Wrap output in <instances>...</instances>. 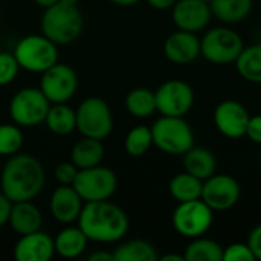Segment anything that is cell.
I'll list each match as a JSON object with an SVG mask.
<instances>
[{
  "mask_svg": "<svg viewBox=\"0 0 261 261\" xmlns=\"http://www.w3.org/2000/svg\"><path fill=\"white\" fill-rule=\"evenodd\" d=\"M245 47L242 35L226 26H217L205 32L200 40V54L213 64L236 63Z\"/></svg>",
  "mask_w": 261,
  "mask_h": 261,
  "instance_id": "obj_7",
  "label": "cell"
},
{
  "mask_svg": "<svg viewBox=\"0 0 261 261\" xmlns=\"http://www.w3.org/2000/svg\"><path fill=\"white\" fill-rule=\"evenodd\" d=\"M73 188L84 202L109 200L116 193L118 177L113 170L99 164L80 170L73 180Z\"/></svg>",
  "mask_w": 261,
  "mask_h": 261,
  "instance_id": "obj_10",
  "label": "cell"
},
{
  "mask_svg": "<svg viewBox=\"0 0 261 261\" xmlns=\"http://www.w3.org/2000/svg\"><path fill=\"white\" fill-rule=\"evenodd\" d=\"M249 118L248 109L236 99H225L214 110V124L217 130L229 139L246 136Z\"/></svg>",
  "mask_w": 261,
  "mask_h": 261,
  "instance_id": "obj_14",
  "label": "cell"
},
{
  "mask_svg": "<svg viewBox=\"0 0 261 261\" xmlns=\"http://www.w3.org/2000/svg\"><path fill=\"white\" fill-rule=\"evenodd\" d=\"M11 208H12V202L0 191V228H3L5 225H8L9 214H11Z\"/></svg>",
  "mask_w": 261,
  "mask_h": 261,
  "instance_id": "obj_37",
  "label": "cell"
},
{
  "mask_svg": "<svg viewBox=\"0 0 261 261\" xmlns=\"http://www.w3.org/2000/svg\"><path fill=\"white\" fill-rule=\"evenodd\" d=\"M159 260L161 261H185V258H184V254H182V255H180V254H165V255L159 257Z\"/></svg>",
  "mask_w": 261,
  "mask_h": 261,
  "instance_id": "obj_40",
  "label": "cell"
},
{
  "mask_svg": "<svg viewBox=\"0 0 261 261\" xmlns=\"http://www.w3.org/2000/svg\"><path fill=\"white\" fill-rule=\"evenodd\" d=\"M184 170L200 180H206L213 174H216L217 170V159L213 154L211 150L205 147H196L193 145L185 154H184Z\"/></svg>",
  "mask_w": 261,
  "mask_h": 261,
  "instance_id": "obj_21",
  "label": "cell"
},
{
  "mask_svg": "<svg viewBox=\"0 0 261 261\" xmlns=\"http://www.w3.org/2000/svg\"><path fill=\"white\" fill-rule=\"evenodd\" d=\"M50 102L40 87H23L9 101V116L18 127H35L44 122Z\"/></svg>",
  "mask_w": 261,
  "mask_h": 261,
  "instance_id": "obj_8",
  "label": "cell"
},
{
  "mask_svg": "<svg viewBox=\"0 0 261 261\" xmlns=\"http://www.w3.org/2000/svg\"><path fill=\"white\" fill-rule=\"evenodd\" d=\"M242 196L239 180L229 174H213L203 180L202 200L216 213L234 208Z\"/></svg>",
  "mask_w": 261,
  "mask_h": 261,
  "instance_id": "obj_13",
  "label": "cell"
},
{
  "mask_svg": "<svg viewBox=\"0 0 261 261\" xmlns=\"http://www.w3.org/2000/svg\"><path fill=\"white\" fill-rule=\"evenodd\" d=\"M164 54L174 64H190L200 55V38L194 32L177 29L167 37Z\"/></svg>",
  "mask_w": 261,
  "mask_h": 261,
  "instance_id": "obj_17",
  "label": "cell"
},
{
  "mask_svg": "<svg viewBox=\"0 0 261 261\" xmlns=\"http://www.w3.org/2000/svg\"><path fill=\"white\" fill-rule=\"evenodd\" d=\"M112 2L115 5H118V6H133L138 2H141V0H112Z\"/></svg>",
  "mask_w": 261,
  "mask_h": 261,
  "instance_id": "obj_42",
  "label": "cell"
},
{
  "mask_svg": "<svg viewBox=\"0 0 261 261\" xmlns=\"http://www.w3.org/2000/svg\"><path fill=\"white\" fill-rule=\"evenodd\" d=\"M176 2H177V0H147V3H148L151 8L158 9V11L171 9V8H173V5H174Z\"/></svg>",
  "mask_w": 261,
  "mask_h": 261,
  "instance_id": "obj_38",
  "label": "cell"
},
{
  "mask_svg": "<svg viewBox=\"0 0 261 261\" xmlns=\"http://www.w3.org/2000/svg\"><path fill=\"white\" fill-rule=\"evenodd\" d=\"M20 66L12 52L2 50L0 52V87L11 84L18 75Z\"/></svg>",
  "mask_w": 261,
  "mask_h": 261,
  "instance_id": "obj_32",
  "label": "cell"
},
{
  "mask_svg": "<svg viewBox=\"0 0 261 261\" xmlns=\"http://www.w3.org/2000/svg\"><path fill=\"white\" fill-rule=\"evenodd\" d=\"M202 188H203V180L187 173L185 170L184 173L176 174L168 185V191L177 203L202 199Z\"/></svg>",
  "mask_w": 261,
  "mask_h": 261,
  "instance_id": "obj_25",
  "label": "cell"
},
{
  "mask_svg": "<svg viewBox=\"0 0 261 261\" xmlns=\"http://www.w3.org/2000/svg\"><path fill=\"white\" fill-rule=\"evenodd\" d=\"M151 147H153V135H151V128L147 125L133 127L127 133L124 141V148L127 154L132 158L144 156L145 153H148Z\"/></svg>",
  "mask_w": 261,
  "mask_h": 261,
  "instance_id": "obj_30",
  "label": "cell"
},
{
  "mask_svg": "<svg viewBox=\"0 0 261 261\" xmlns=\"http://www.w3.org/2000/svg\"><path fill=\"white\" fill-rule=\"evenodd\" d=\"M46 127L57 136H69L76 130L75 110L67 102L50 104L44 119Z\"/></svg>",
  "mask_w": 261,
  "mask_h": 261,
  "instance_id": "obj_22",
  "label": "cell"
},
{
  "mask_svg": "<svg viewBox=\"0 0 261 261\" xmlns=\"http://www.w3.org/2000/svg\"><path fill=\"white\" fill-rule=\"evenodd\" d=\"M246 136L255 142L261 144V115H254L249 118L248 128H246Z\"/></svg>",
  "mask_w": 261,
  "mask_h": 261,
  "instance_id": "obj_35",
  "label": "cell"
},
{
  "mask_svg": "<svg viewBox=\"0 0 261 261\" xmlns=\"http://www.w3.org/2000/svg\"><path fill=\"white\" fill-rule=\"evenodd\" d=\"M76 115V130L84 138L106 139L113 130V115L112 109L102 98L89 96L80 102L75 110Z\"/></svg>",
  "mask_w": 261,
  "mask_h": 261,
  "instance_id": "obj_6",
  "label": "cell"
},
{
  "mask_svg": "<svg viewBox=\"0 0 261 261\" xmlns=\"http://www.w3.org/2000/svg\"><path fill=\"white\" fill-rule=\"evenodd\" d=\"M156 110L164 116H185L194 106V90L182 80H168L156 90Z\"/></svg>",
  "mask_w": 261,
  "mask_h": 261,
  "instance_id": "obj_12",
  "label": "cell"
},
{
  "mask_svg": "<svg viewBox=\"0 0 261 261\" xmlns=\"http://www.w3.org/2000/svg\"><path fill=\"white\" fill-rule=\"evenodd\" d=\"M104 159V145L99 139L84 138L80 139L70 150V161L80 168H90L96 167Z\"/></svg>",
  "mask_w": 261,
  "mask_h": 261,
  "instance_id": "obj_23",
  "label": "cell"
},
{
  "mask_svg": "<svg viewBox=\"0 0 261 261\" xmlns=\"http://www.w3.org/2000/svg\"><path fill=\"white\" fill-rule=\"evenodd\" d=\"M84 200L76 193L73 185H58L49 200L52 217L61 225H70L78 220Z\"/></svg>",
  "mask_w": 261,
  "mask_h": 261,
  "instance_id": "obj_16",
  "label": "cell"
},
{
  "mask_svg": "<svg viewBox=\"0 0 261 261\" xmlns=\"http://www.w3.org/2000/svg\"><path fill=\"white\" fill-rule=\"evenodd\" d=\"M46 173L41 162L26 153L9 156L0 170L2 193L12 202L34 200L44 188Z\"/></svg>",
  "mask_w": 261,
  "mask_h": 261,
  "instance_id": "obj_1",
  "label": "cell"
},
{
  "mask_svg": "<svg viewBox=\"0 0 261 261\" xmlns=\"http://www.w3.org/2000/svg\"><path fill=\"white\" fill-rule=\"evenodd\" d=\"M200 2H206V3H210L211 0H200Z\"/></svg>",
  "mask_w": 261,
  "mask_h": 261,
  "instance_id": "obj_44",
  "label": "cell"
},
{
  "mask_svg": "<svg viewBox=\"0 0 261 261\" xmlns=\"http://www.w3.org/2000/svg\"><path fill=\"white\" fill-rule=\"evenodd\" d=\"M125 109L133 118H150L154 112H158L154 92L147 87H136L130 90L125 96Z\"/></svg>",
  "mask_w": 261,
  "mask_h": 261,
  "instance_id": "obj_26",
  "label": "cell"
},
{
  "mask_svg": "<svg viewBox=\"0 0 261 261\" xmlns=\"http://www.w3.org/2000/svg\"><path fill=\"white\" fill-rule=\"evenodd\" d=\"M255 257V261L261 260V223L257 225L251 232H249V237H248V242H246Z\"/></svg>",
  "mask_w": 261,
  "mask_h": 261,
  "instance_id": "obj_36",
  "label": "cell"
},
{
  "mask_svg": "<svg viewBox=\"0 0 261 261\" xmlns=\"http://www.w3.org/2000/svg\"><path fill=\"white\" fill-rule=\"evenodd\" d=\"M60 2L67 3V5H76V2H78V0H60Z\"/></svg>",
  "mask_w": 261,
  "mask_h": 261,
  "instance_id": "obj_43",
  "label": "cell"
},
{
  "mask_svg": "<svg viewBox=\"0 0 261 261\" xmlns=\"http://www.w3.org/2000/svg\"><path fill=\"white\" fill-rule=\"evenodd\" d=\"M159 254L156 248L145 240H128L113 251V261H156Z\"/></svg>",
  "mask_w": 261,
  "mask_h": 261,
  "instance_id": "obj_28",
  "label": "cell"
},
{
  "mask_svg": "<svg viewBox=\"0 0 261 261\" xmlns=\"http://www.w3.org/2000/svg\"><path fill=\"white\" fill-rule=\"evenodd\" d=\"M41 34L46 35L57 46L73 43L84 26V18L76 5L57 2L44 9L41 15Z\"/></svg>",
  "mask_w": 261,
  "mask_h": 261,
  "instance_id": "obj_3",
  "label": "cell"
},
{
  "mask_svg": "<svg viewBox=\"0 0 261 261\" xmlns=\"http://www.w3.org/2000/svg\"><path fill=\"white\" fill-rule=\"evenodd\" d=\"M214 223V211L202 200L180 202L173 211L171 225L177 234L187 239L205 236Z\"/></svg>",
  "mask_w": 261,
  "mask_h": 261,
  "instance_id": "obj_9",
  "label": "cell"
},
{
  "mask_svg": "<svg viewBox=\"0 0 261 261\" xmlns=\"http://www.w3.org/2000/svg\"><path fill=\"white\" fill-rule=\"evenodd\" d=\"M151 128L153 145L165 154L184 156L194 145V132L184 116H161Z\"/></svg>",
  "mask_w": 261,
  "mask_h": 261,
  "instance_id": "obj_4",
  "label": "cell"
},
{
  "mask_svg": "<svg viewBox=\"0 0 261 261\" xmlns=\"http://www.w3.org/2000/svg\"><path fill=\"white\" fill-rule=\"evenodd\" d=\"M252 5L254 0H211L210 2L213 15L226 24L243 21L251 14Z\"/></svg>",
  "mask_w": 261,
  "mask_h": 261,
  "instance_id": "obj_24",
  "label": "cell"
},
{
  "mask_svg": "<svg viewBox=\"0 0 261 261\" xmlns=\"http://www.w3.org/2000/svg\"><path fill=\"white\" fill-rule=\"evenodd\" d=\"M57 2H60V0H34V3L38 5V6L43 8V9H46V8H49V6L55 5Z\"/></svg>",
  "mask_w": 261,
  "mask_h": 261,
  "instance_id": "obj_41",
  "label": "cell"
},
{
  "mask_svg": "<svg viewBox=\"0 0 261 261\" xmlns=\"http://www.w3.org/2000/svg\"><path fill=\"white\" fill-rule=\"evenodd\" d=\"M8 225L18 236L31 234V232L41 229L43 214H41L40 208L32 203V200L15 202V203H12Z\"/></svg>",
  "mask_w": 261,
  "mask_h": 261,
  "instance_id": "obj_19",
  "label": "cell"
},
{
  "mask_svg": "<svg viewBox=\"0 0 261 261\" xmlns=\"http://www.w3.org/2000/svg\"><path fill=\"white\" fill-rule=\"evenodd\" d=\"M78 171H80V168L72 161H64L55 167L54 176L60 185H73V180H75Z\"/></svg>",
  "mask_w": 261,
  "mask_h": 261,
  "instance_id": "obj_34",
  "label": "cell"
},
{
  "mask_svg": "<svg viewBox=\"0 0 261 261\" xmlns=\"http://www.w3.org/2000/svg\"><path fill=\"white\" fill-rule=\"evenodd\" d=\"M213 12L210 3L200 0H177L171 8V18L177 29L200 32L211 21Z\"/></svg>",
  "mask_w": 261,
  "mask_h": 261,
  "instance_id": "obj_15",
  "label": "cell"
},
{
  "mask_svg": "<svg viewBox=\"0 0 261 261\" xmlns=\"http://www.w3.org/2000/svg\"><path fill=\"white\" fill-rule=\"evenodd\" d=\"M234 64L243 80L261 84V43L243 47Z\"/></svg>",
  "mask_w": 261,
  "mask_h": 261,
  "instance_id": "obj_27",
  "label": "cell"
},
{
  "mask_svg": "<svg viewBox=\"0 0 261 261\" xmlns=\"http://www.w3.org/2000/svg\"><path fill=\"white\" fill-rule=\"evenodd\" d=\"M76 223L89 242L101 245L121 242L130 226L125 211L109 200L84 202Z\"/></svg>",
  "mask_w": 261,
  "mask_h": 261,
  "instance_id": "obj_2",
  "label": "cell"
},
{
  "mask_svg": "<svg viewBox=\"0 0 261 261\" xmlns=\"http://www.w3.org/2000/svg\"><path fill=\"white\" fill-rule=\"evenodd\" d=\"M54 255V239L41 229L20 236L14 246V258L17 261H49Z\"/></svg>",
  "mask_w": 261,
  "mask_h": 261,
  "instance_id": "obj_18",
  "label": "cell"
},
{
  "mask_svg": "<svg viewBox=\"0 0 261 261\" xmlns=\"http://www.w3.org/2000/svg\"><path fill=\"white\" fill-rule=\"evenodd\" d=\"M87 237L80 226H66L54 239L55 254L66 260L81 257L87 249Z\"/></svg>",
  "mask_w": 261,
  "mask_h": 261,
  "instance_id": "obj_20",
  "label": "cell"
},
{
  "mask_svg": "<svg viewBox=\"0 0 261 261\" xmlns=\"http://www.w3.org/2000/svg\"><path fill=\"white\" fill-rule=\"evenodd\" d=\"M89 261H113V252L109 251H96L89 255Z\"/></svg>",
  "mask_w": 261,
  "mask_h": 261,
  "instance_id": "obj_39",
  "label": "cell"
},
{
  "mask_svg": "<svg viewBox=\"0 0 261 261\" xmlns=\"http://www.w3.org/2000/svg\"><path fill=\"white\" fill-rule=\"evenodd\" d=\"M12 54L20 69L31 73H43L58 63V46L43 34H31L20 38Z\"/></svg>",
  "mask_w": 261,
  "mask_h": 261,
  "instance_id": "obj_5",
  "label": "cell"
},
{
  "mask_svg": "<svg viewBox=\"0 0 261 261\" xmlns=\"http://www.w3.org/2000/svg\"><path fill=\"white\" fill-rule=\"evenodd\" d=\"M223 261H255L248 243H232L223 248Z\"/></svg>",
  "mask_w": 261,
  "mask_h": 261,
  "instance_id": "obj_33",
  "label": "cell"
},
{
  "mask_svg": "<svg viewBox=\"0 0 261 261\" xmlns=\"http://www.w3.org/2000/svg\"><path fill=\"white\" fill-rule=\"evenodd\" d=\"M24 138L17 124H0V158H9L20 153Z\"/></svg>",
  "mask_w": 261,
  "mask_h": 261,
  "instance_id": "obj_31",
  "label": "cell"
},
{
  "mask_svg": "<svg viewBox=\"0 0 261 261\" xmlns=\"http://www.w3.org/2000/svg\"><path fill=\"white\" fill-rule=\"evenodd\" d=\"M185 261H223V248L210 239L196 237L184 252Z\"/></svg>",
  "mask_w": 261,
  "mask_h": 261,
  "instance_id": "obj_29",
  "label": "cell"
},
{
  "mask_svg": "<svg viewBox=\"0 0 261 261\" xmlns=\"http://www.w3.org/2000/svg\"><path fill=\"white\" fill-rule=\"evenodd\" d=\"M78 89V75L66 63H55L44 70L40 78V90L50 104L67 102L73 98Z\"/></svg>",
  "mask_w": 261,
  "mask_h": 261,
  "instance_id": "obj_11",
  "label": "cell"
}]
</instances>
